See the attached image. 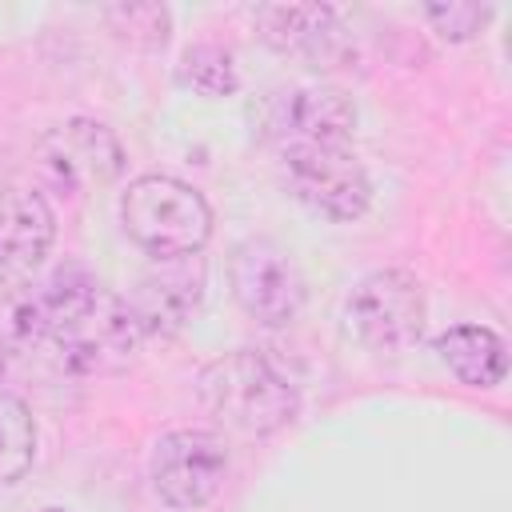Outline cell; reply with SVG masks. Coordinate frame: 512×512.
I'll return each instance as SVG.
<instances>
[{"label": "cell", "instance_id": "1", "mask_svg": "<svg viewBox=\"0 0 512 512\" xmlns=\"http://www.w3.org/2000/svg\"><path fill=\"white\" fill-rule=\"evenodd\" d=\"M44 344L56 348L60 364L76 376L124 372L140 352V324L128 300L108 292L80 268H60L44 284H32Z\"/></svg>", "mask_w": 512, "mask_h": 512}, {"label": "cell", "instance_id": "2", "mask_svg": "<svg viewBox=\"0 0 512 512\" xmlns=\"http://www.w3.org/2000/svg\"><path fill=\"white\" fill-rule=\"evenodd\" d=\"M204 412L232 436L260 440L296 416V388L252 348L216 356L196 376Z\"/></svg>", "mask_w": 512, "mask_h": 512}, {"label": "cell", "instance_id": "3", "mask_svg": "<svg viewBox=\"0 0 512 512\" xmlns=\"http://www.w3.org/2000/svg\"><path fill=\"white\" fill-rule=\"evenodd\" d=\"M120 224L136 248L152 260L200 252L212 236L208 200L176 176H136L120 196Z\"/></svg>", "mask_w": 512, "mask_h": 512}, {"label": "cell", "instance_id": "4", "mask_svg": "<svg viewBox=\"0 0 512 512\" xmlns=\"http://www.w3.org/2000/svg\"><path fill=\"white\" fill-rule=\"evenodd\" d=\"M280 168L288 192L328 220H356L372 204V180L348 144H288Z\"/></svg>", "mask_w": 512, "mask_h": 512}, {"label": "cell", "instance_id": "5", "mask_svg": "<svg viewBox=\"0 0 512 512\" xmlns=\"http://www.w3.org/2000/svg\"><path fill=\"white\" fill-rule=\"evenodd\" d=\"M424 284L404 268L368 272L348 296V324L356 340L380 356L408 352L424 332Z\"/></svg>", "mask_w": 512, "mask_h": 512}, {"label": "cell", "instance_id": "6", "mask_svg": "<svg viewBox=\"0 0 512 512\" xmlns=\"http://www.w3.org/2000/svg\"><path fill=\"white\" fill-rule=\"evenodd\" d=\"M228 284H232L236 304L256 324H268V328L292 324L304 308V296H308L300 264L292 260L288 248H280L268 236H248L232 248Z\"/></svg>", "mask_w": 512, "mask_h": 512}, {"label": "cell", "instance_id": "7", "mask_svg": "<svg viewBox=\"0 0 512 512\" xmlns=\"http://www.w3.org/2000/svg\"><path fill=\"white\" fill-rule=\"evenodd\" d=\"M228 476V444L204 428H176L164 432L148 460L152 492L180 512L204 508Z\"/></svg>", "mask_w": 512, "mask_h": 512}, {"label": "cell", "instance_id": "8", "mask_svg": "<svg viewBox=\"0 0 512 512\" xmlns=\"http://www.w3.org/2000/svg\"><path fill=\"white\" fill-rule=\"evenodd\" d=\"M260 132L280 148L288 144H348L356 128V104L324 84H292L276 88L256 108Z\"/></svg>", "mask_w": 512, "mask_h": 512}, {"label": "cell", "instance_id": "9", "mask_svg": "<svg viewBox=\"0 0 512 512\" xmlns=\"http://www.w3.org/2000/svg\"><path fill=\"white\" fill-rule=\"evenodd\" d=\"M204 256H164L156 260L132 288L128 312L136 316L144 336H176L204 300Z\"/></svg>", "mask_w": 512, "mask_h": 512}, {"label": "cell", "instance_id": "10", "mask_svg": "<svg viewBox=\"0 0 512 512\" xmlns=\"http://www.w3.org/2000/svg\"><path fill=\"white\" fill-rule=\"evenodd\" d=\"M44 176L60 188H72V192H88V188H100V184H112L124 168V152H120V140L96 124V120H68L60 124L56 132H48L40 140V152H36Z\"/></svg>", "mask_w": 512, "mask_h": 512}, {"label": "cell", "instance_id": "11", "mask_svg": "<svg viewBox=\"0 0 512 512\" xmlns=\"http://www.w3.org/2000/svg\"><path fill=\"white\" fill-rule=\"evenodd\" d=\"M256 24L276 52L300 56L316 68L344 56V28L328 4H264L256 8Z\"/></svg>", "mask_w": 512, "mask_h": 512}, {"label": "cell", "instance_id": "12", "mask_svg": "<svg viewBox=\"0 0 512 512\" xmlns=\"http://www.w3.org/2000/svg\"><path fill=\"white\" fill-rule=\"evenodd\" d=\"M56 216L36 188H4L0 192V268L28 276L52 248Z\"/></svg>", "mask_w": 512, "mask_h": 512}, {"label": "cell", "instance_id": "13", "mask_svg": "<svg viewBox=\"0 0 512 512\" xmlns=\"http://www.w3.org/2000/svg\"><path fill=\"white\" fill-rule=\"evenodd\" d=\"M440 364L468 388H496L508 376V348L484 324H452L436 336Z\"/></svg>", "mask_w": 512, "mask_h": 512}, {"label": "cell", "instance_id": "14", "mask_svg": "<svg viewBox=\"0 0 512 512\" xmlns=\"http://www.w3.org/2000/svg\"><path fill=\"white\" fill-rule=\"evenodd\" d=\"M36 456V424L20 396L0 392V488L16 484Z\"/></svg>", "mask_w": 512, "mask_h": 512}, {"label": "cell", "instance_id": "15", "mask_svg": "<svg viewBox=\"0 0 512 512\" xmlns=\"http://www.w3.org/2000/svg\"><path fill=\"white\" fill-rule=\"evenodd\" d=\"M180 80L188 88H196L200 96H232L240 88L232 52L220 44H192L180 56Z\"/></svg>", "mask_w": 512, "mask_h": 512}, {"label": "cell", "instance_id": "16", "mask_svg": "<svg viewBox=\"0 0 512 512\" xmlns=\"http://www.w3.org/2000/svg\"><path fill=\"white\" fill-rule=\"evenodd\" d=\"M424 16L436 24V32L444 40H472L488 24L492 8L488 4H468V0H448V4H428Z\"/></svg>", "mask_w": 512, "mask_h": 512}, {"label": "cell", "instance_id": "17", "mask_svg": "<svg viewBox=\"0 0 512 512\" xmlns=\"http://www.w3.org/2000/svg\"><path fill=\"white\" fill-rule=\"evenodd\" d=\"M108 20L116 24V32H128L132 40H144V44L168 40V12L160 4H120V8H108Z\"/></svg>", "mask_w": 512, "mask_h": 512}, {"label": "cell", "instance_id": "18", "mask_svg": "<svg viewBox=\"0 0 512 512\" xmlns=\"http://www.w3.org/2000/svg\"><path fill=\"white\" fill-rule=\"evenodd\" d=\"M40 512H64V508H40Z\"/></svg>", "mask_w": 512, "mask_h": 512}]
</instances>
